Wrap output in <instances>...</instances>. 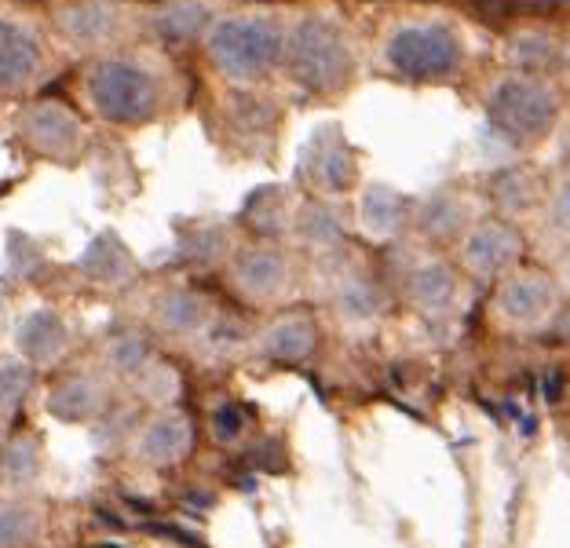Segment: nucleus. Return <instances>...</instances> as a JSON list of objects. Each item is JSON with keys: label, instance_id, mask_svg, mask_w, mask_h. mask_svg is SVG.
I'll return each instance as SVG.
<instances>
[{"label": "nucleus", "instance_id": "aec40b11", "mask_svg": "<svg viewBox=\"0 0 570 548\" xmlns=\"http://www.w3.org/2000/svg\"><path fill=\"white\" fill-rule=\"evenodd\" d=\"M205 300L202 296H194V293H168L161 300V307H158V319L168 333H194V330H202L205 325Z\"/></svg>", "mask_w": 570, "mask_h": 548}, {"label": "nucleus", "instance_id": "c85d7f7f", "mask_svg": "<svg viewBox=\"0 0 570 548\" xmlns=\"http://www.w3.org/2000/svg\"><path fill=\"white\" fill-rule=\"evenodd\" d=\"M110 362L118 365V370H139V365L147 362V344H142L136 333H128L118 344H110Z\"/></svg>", "mask_w": 570, "mask_h": 548}, {"label": "nucleus", "instance_id": "f257e3e1", "mask_svg": "<svg viewBox=\"0 0 570 548\" xmlns=\"http://www.w3.org/2000/svg\"><path fill=\"white\" fill-rule=\"evenodd\" d=\"M282 67L311 96H330L341 91L355 74V56L344 30L322 16H307L285 33Z\"/></svg>", "mask_w": 570, "mask_h": 548}, {"label": "nucleus", "instance_id": "6ab92c4d", "mask_svg": "<svg viewBox=\"0 0 570 548\" xmlns=\"http://www.w3.org/2000/svg\"><path fill=\"white\" fill-rule=\"evenodd\" d=\"M102 407V388L88 376H73V381L59 384L56 395H51V410H56L62 421H85V417L99 413Z\"/></svg>", "mask_w": 570, "mask_h": 548}, {"label": "nucleus", "instance_id": "20e7f679", "mask_svg": "<svg viewBox=\"0 0 570 548\" xmlns=\"http://www.w3.org/2000/svg\"><path fill=\"white\" fill-rule=\"evenodd\" d=\"M85 91L92 99L96 114L114 125H142L161 107L158 77L128 59H107L92 67L88 70Z\"/></svg>", "mask_w": 570, "mask_h": 548}, {"label": "nucleus", "instance_id": "4468645a", "mask_svg": "<svg viewBox=\"0 0 570 548\" xmlns=\"http://www.w3.org/2000/svg\"><path fill=\"white\" fill-rule=\"evenodd\" d=\"M315 344H318V325L315 319L301 315V311L275 319L261 336V351L275 362H304L311 359Z\"/></svg>", "mask_w": 570, "mask_h": 548}, {"label": "nucleus", "instance_id": "9d476101", "mask_svg": "<svg viewBox=\"0 0 570 548\" xmlns=\"http://www.w3.org/2000/svg\"><path fill=\"white\" fill-rule=\"evenodd\" d=\"M406 296L428 319L450 315L461 300V274L446 260H421L406 278Z\"/></svg>", "mask_w": 570, "mask_h": 548}, {"label": "nucleus", "instance_id": "473e14b6", "mask_svg": "<svg viewBox=\"0 0 570 548\" xmlns=\"http://www.w3.org/2000/svg\"><path fill=\"white\" fill-rule=\"evenodd\" d=\"M567 62H570V48H567Z\"/></svg>", "mask_w": 570, "mask_h": 548}, {"label": "nucleus", "instance_id": "f3484780", "mask_svg": "<svg viewBox=\"0 0 570 548\" xmlns=\"http://www.w3.org/2000/svg\"><path fill=\"white\" fill-rule=\"evenodd\" d=\"M355 158L352 150L344 147V139L336 136H322L315 143V158H311V179L318 183L326 194H341L355 183Z\"/></svg>", "mask_w": 570, "mask_h": 548}, {"label": "nucleus", "instance_id": "a211bd4d", "mask_svg": "<svg viewBox=\"0 0 570 548\" xmlns=\"http://www.w3.org/2000/svg\"><path fill=\"white\" fill-rule=\"evenodd\" d=\"M62 348H67V330H62V322L56 315H48V311H37L19 330V351L30 362H51Z\"/></svg>", "mask_w": 570, "mask_h": 548}, {"label": "nucleus", "instance_id": "b1692460", "mask_svg": "<svg viewBox=\"0 0 570 548\" xmlns=\"http://www.w3.org/2000/svg\"><path fill=\"white\" fill-rule=\"evenodd\" d=\"M381 293L373 290L366 278H347L341 290H336V311H344L352 322H370L381 315Z\"/></svg>", "mask_w": 570, "mask_h": 548}, {"label": "nucleus", "instance_id": "f03ea898", "mask_svg": "<svg viewBox=\"0 0 570 548\" xmlns=\"http://www.w3.org/2000/svg\"><path fill=\"white\" fill-rule=\"evenodd\" d=\"M205 51L230 81H261L282 62L285 33L267 16H224L205 30Z\"/></svg>", "mask_w": 570, "mask_h": 548}, {"label": "nucleus", "instance_id": "7ed1b4c3", "mask_svg": "<svg viewBox=\"0 0 570 548\" xmlns=\"http://www.w3.org/2000/svg\"><path fill=\"white\" fill-rule=\"evenodd\" d=\"M487 121L498 136H504L515 147L538 143L552 133L560 117V99L556 91L527 74H504L487 91Z\"/></svg>", "mask_w": 570, "mask_h": 548}, {"label": "nucleus", "instance_id": "412c9836", "mask_svg": "<svg viewBox=\"0 0 570 548\" xmlns=\"http://www.w3.org/2000/svg\"><path fill=\"white\" fill-rule=\"evenodd\" d=\"M41 534V516L30 505L11 501L0 508V548H26Z\"/></svg>", "mask_w": 570, "mask_h": 548}, {"label": "nucleus", "instance_id": "0eeeda50", "mask_svg": "<svg viewBox=\"0 0 570 548\" xmlns=\"http://www.w3.org/2000/svg\"><path fill=\"white\" fill-rule=\"evenodd\" d=\"M523 260V234L515 231L509 219L487 216L475 219L469 234L461 238V267L472 274L475 282H501L512 271H520Z\"/></svg>", "mask_w": 570, "mask_h": 548}, {"label": "nucleus", "instance_id": "cd10ccee", "mask_svg": "<svg viewBox=\"0 0 570 548\" xmlns=\"http://www.w3.org/2000/svg\"><path fill=\"white\" fill-rule=\"evenodd\" d=\"M509 190L512 198L504 202V208H515V213H523V208H530L534 205V194H538V187L530 183V176L527 173H509L501 183H498V194H504Z\"/></svg>", "mask_w": 570, "mask_h": 548}, {"label": "nucleus", "instance_id": "423d86ee", "mask_svg": "<svg viewBox=\"0 0 570 548\" xmlns=\"http://www.w3.org/2000/svg\"><path fill=\"white\" fill-rule=\"evenodd\" d=\"M560 307H563L560 285H556V278H549L546 271L520 267L494 285V315L509 325V330H520V333L549 330L556 315H560Z\"/></svg>", "mask_w": 570, "mask_h": 548}, {"label": "nucleus", "instance_id": "393cba45", "mask_svg": "<svg viewBox=\"0 0 570 548\" xmlns=\"http://www.w3.org/2000/svg\"><path fill=\"white\" fill-rule=\"evenodd\" d=\"M546 219L556 234L570 238V168L563 176H556V183L549 187V198H546Z\"/></svg>", "mask_w": 570, "mask_h": 548}, {"label": "nucleus", "instance_id": "a878e982", "mask_svg": "<svg viewBox=\"0 0 570 548\" xmlns=\"http://www.w3.org/2000/svg\"><path fill=\"white\" fill-rule=\"evenodd\" d=\"M37 464H41V457H37V447L33 442H11L8 453H4V461H0V472H4V479L11 482H26V479H33L37 476Z\"/></svg>", "mask_w": 570, "mask_h": 548}, {"label": "nucleus", "instance_id": "4be33fe9", "mask_svg": "<svg viewBox=\"0 0 570 548\" xmlns=\"http://www.w3.org/2000/svg\"><path fill=\"white\" fill-rule=\"evenodd\" d=\"M296 231H301V238L307 245H318V249H333V245H341V238H344L341 216H336L333 208H326V205H307L301 213V224H296Z\"/></svg>", "mask_w": 570, "mask_h": 548}, {"label": "nucleus", "instance_id": "c756f323", "mask_svg": "<svg viewBox=\"0 0 570 548\" xmlns=\"http://www.w3.org/2000/svg\"><path fill=\"white\" fill-rule=\"evenodd\" d=\"M26 391V370L19 365H0V399H8V407H16Z\"/></svg>", "mask_w": 570, "mask_h": 548}, {"label": "nucleus", "instance_id": "ddd939ff", "mask_svg": "<svg viewBox=\"0 0 570 548\" xmlns=\"http://www.w3.org/2000/svg\"><path fill=\"white\" fill-rule=\"evenodd\" d=\"M22 133H26V139L33 143V150L51 154V158H67V154L77 150V143H81L77 117L70 110L56 107V102H48V107H37V110L26 114Z\"/></svg>", "mask_w": 570, "mask_h": 548}, {"label": "nucleus", "instance_id": "6e6552de", "mask_svg": "<svg viewBox=\"0 0 570 548\" xmlns=\"http://www.w3.org/2000/svg\"><path fill=\"white\" fill-rule=\"evenodd\" d=\"M45 62L41 41L30 26L0 16V99H16L37 81Z\"/></svg>", "mask_w": 570, "mask_h": 548}, {"label": "nucleus", "instance_id": "39448f33", "mask_svg": "<svg viewBox=\"0 0 570 548\" xmlns=\"http://www.w3.org/2000/svg\"><path fill=\"white\" fill-rule=\"evenodd\" d=\"M461 37L443 22H403L384 41V62L410 81H443L461 70Z\"/></svg>", "mask_w": 570, "mask_h": 548}, {"label": "nucleus", "instance_id": "2f4dec72", "mask_svg": "<svg viewBox=\"0 0 570 548\" xmlns=\"http://www.w3.org/2000/svg\"><path fill=\"white\" fill-rule=\"evenodd\" d=\"M560 271H563V282L570 285V253L563 256V267H560Z\"/></svg>", "mask_w": 570, "mask_h": 548}, {"label": "nucleus", "instance_id": "f8f14e48", "mask_svg": "<svg viewBox=\"0 0 570 548\" xmlns=\"http://www.w3.org/2000/svg\"><path fill=\"white\" fill-rule=\"evenodd\" d=\"M410 219V205L387 183H366L358 194V231L370 242H392Z\"/></svg>", "mask_w": 570, "mask_h": 548}, {"label": "nucleus", "instance_id": "5701e85b", "mask_svg": "<svg viewBox=\"0 0 570 548\" xmlns=\"http://www.w3.org/2000/svg\"><path fill=\"white\" fill-rule=\"evenodd\" d=\"M205 16L209 11H205L202 0H176V4H168L158 16V30L168 41H190L194 33H202Z\"/></svg>", "mask_w": 570, "mask_h": 548}, {"label": "nucleus", "instance_id": "2eb2a0df", "mask_svg": "<svg viewBox=\"0 0 570 548\" xmlns=\"http://www.w3.org/2000/svg\"><path fill=\"white\" fill-rule=\"evenodd\" d=\"M114 8L99 4V0H77V4H67L59 11V30L70 37L73 45L81 48H96L114 33Z\"/></svg>", "mask_w": 570, "mask_h": 548}, {"label": "nucleus", "instance_id": "dca6fc26", "mask_svg": "<svg viewBox=\"0 0 570 548\" xmlns=\"http://www.w3.org/2000/svg\"><path fill=\"white\" fill-rule=\"evenodd\" d=\"M472 224H475L472 205L458 198V194H435V198L424 202V208L417 213V227L435 242H453V238L461 242Z\"/></svg>", "mask_w": 570, "mask_h": 548}, {"label": "nucleus", "instance_id": "9b49d317", "mask_svg": "<svg viewBox=\"0 0 570 548\" xmlns=\"http://www.w3.org/2000/svg\"><path fill=\"white\" fill-rule=\"evenodd\" d=\"M190 442H194V428L187 417L179 410H161L136 439V453H139V461L165 468V464L184 461L190 453Z\"/></svg>", "mask_w": 570, "mask_h": 548}, {"label": "nucleus", "instance_id": "bb28decb", "mask_svg": "<svg viewBox=\"0 0 570 548\" xmlns=\"http://www.w3.org/2000/svg\"><path fill=\"white\" fill-rule=\"evenodd\" d=\"M249 428V417L238 407V402H219L213 410V436L216 442H238Z\"/></svg>", "mask_w": 570, "mask_h": 548}, {"label": "nucleus", "instance_id": "1a4fd4ad", "mask_svg": "<svg viewBox=\"0 0 570 548\" xmlns=\"http://www.w3.org/2000/svg\"><path fill=\"white\" fill-rule=\"evenodd\" d=\"M230 274H235L238 290L249 300H256V304H271V300H278L285 290H289L293 264L282 249H271V245H249V249L238 253Z\"/></svg>", "mask_w": 570, "mask_h": 548}, {"label": "nucleus", "instance_id": "7c9ffc66", "mask_svg": "<svg viewBox=\"0 0 570 548\" xmlns=\"http://www.w3.org/2000/svg\"><path fill=\"white\" fill-rule=\"evenodd\" d=\"M552 330H556V336H560L563 344H570V307H567V311L560 307V315H556Z\"/></svg>", "mask_w": 570, "mask_h": 548}]
</instances>
